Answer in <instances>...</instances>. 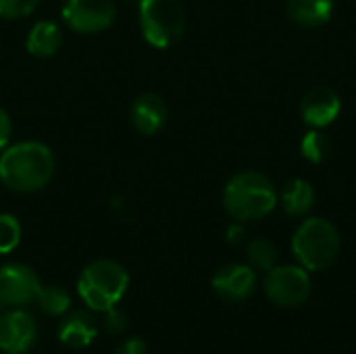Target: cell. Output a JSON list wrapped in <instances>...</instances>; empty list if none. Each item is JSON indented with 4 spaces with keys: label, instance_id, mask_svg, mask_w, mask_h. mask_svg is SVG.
Masks as SVG:
<instances>
[{
    "label": "cell",
    "instance_id": "6da1fadb",
    "mask_svg": "<svg viewBox=\"0 0 356 354\" xmlns=\"http://www.w3.org/2000/svg\"><path fill=\"white\" fill-rule=\"evenodd\" d=\"M54 169V154L44 142L23 140L6 146L0 154V182L17 194H31L46 188Z\"/></svg>",
    "mask_w": 356,
    "mask_h": 354
},
{
    "label": "cell",
    "instance_id": "7a4b0ae2",
    "mask_svg": "<svg viewBox=\"0 0 356 354\" xmlns=\"http://www.w3.org/2000/svg\"><path fill=\"white\" fill-rule=\"evenodd\" d=\"M223 207L236 221H259L277 207V190L267 175L259 171H240L225 184Z\"/></svg>",
    "mask_w": 356,
    "mask_h": 354
},
{
    "label": "cell",
    "instance_id": "3957f363",
    "mask_svg": "<svg viewBox=\"0 0 356 354\" xmlns=\"http://www.w3.org/2000/svg\"><path fill=\"white\" fill-rule=\"evenodd\" d=\"M129 288L127 269L113 259H98L86 265L77 277V294L88 311L106 313L117 307Z\"/></svg>",
    "mask_w": 356,
    "mask_h": 354
},
{
    "label": "cell",
    "instance_id": "277c9868",
    "mask_svg": "<svg viewBox=\"0 0 356 354\" xmlns=\"http://www.w3.org/2000/svg\"><path fill=\"white\" fill-rule=\"evenodd\" d=\"M342 248L336 225L323 217H311L300 223L292 238V252L307 271H323L338 261Z\"/></svg>",
    "mask_w": 356,
    "mask_h": 354
},
{
    "label": "cell",
    "instance_id": "5b68a950",
    "mask_svg": "<svg viewBox=\"0 0 356 354\" xmlns=\"http://www.w3.org/2000/svg\"><path fill=\"white\" fill-rule=\"evenodd\" d=\"M144 40L154 48H171L186 33V8L179 0H138Z\"/></svg>",
    "mask_w": 356,
    "mask_h": 354
},
{
    "label": "cell",
    "instance_id": "8992f818",
    "mask_svg": "<svg viewBox=\"0 0 356 354\" xmlns=\"http://www.w3.org/2000/svg\"><path fill=\"white\" fill-rule=\"evenodd\" d=\"M267 298L282 309H296L305 305L311 296V277L309 271L300 265H275L267 271L265 277Z\"/></svg>",
    "mask_w": 356,
    "mask_h": 354
},
{
    "label": "cell",
    "instance_id": "52a82bcc",
    "mask_svg": "<svg viewBox=\"0 0 356 354\" xmlns=\"http://www.w3.org/2000/svg\"><path fill=\"white\" fill-rule=\"evenodd\" d=\"M63 21L77 33H100L117 19L113 0H65Z\"/></svg>",
    "mask_w": 356,
    "mask_h": 354
},
{
    "label": "cell",
    "instance_id": "ba28073f",
    "mask_svg": "<svg viewBox=\"0 0 356 354\" xmlns=\"http://www.w3.org/2000/svg\"><path fill=\"white\" fill-rule=\"evenodd\" d=\"M42 284L38 273L23 263H6L0 267V303L19 309L35 303Z\"/></svg>",
    "mask_w": 356,
    "mask_h": 354
},
{
    "label": "cell",
    "instance_id": "9c48e42d",
    "mask_svg": "<svg viewBox=\"0 0 356 354\" xmlns=\"http://www.w3.org/2000/svg\"><path fill=\"white\" fill-rule=\"evenodd\" d=\"M38 340V321L35 317L19 309L2 311L0 315V353L25 354L33 348Z\"/></svg>",
    "mask_w": 356,
    "mask_h": 354
},
{
    "label": "cell",
    "instance_id": "30bf717a",
    "mask_svg": "<svg viewBox=\"0 0 356 354\" xmlns=\"http://www.w3.org/2000/svg\"><path fill=\"white\" fill-rule=\"evenodd\" d=\"M340 111H342V98L330 86H315L300 100V115L305 123L315 129H323L332 125L338 119Z\"/></svg>",
    "mask_w": 356,
    "mask_h": 354
},
{
    "label": "cell",
    "instance_id": "8fae6325",
    "mask_svg": "<svg viewBox=\"0 0 356 354\" xmlns=\"http://www.w3.org/2000/svg\"><path fill=\"white\" fill-rule=\"evenodd\" d=\"M213 290L227 303H242L257 290V271L242 263L225 265L213 275Z\"/></svg>",
    "mask_w": 356,
    "mask_h": 354
},
{
    "label": "cell",
    "instance_id": "7c38bea8",
    "mask_svg": "<svg viewBox=\"0 0 356 354\" xmlns=\"http://www.w3.org/2000/svg\"><path fill=\"white\" fill-rule=\"evenodd\" d=\"M129 119L138 134L154 136L167 125V119H169L167 102L163 100V96L154 92L140 94L129 108Z\"/></svg>",
    "mask_w": 356,
    "mask_h": 354
},
{
    "label": "cell",
    "instance_id": "4fadbf2b",
    "mask_svg": "<svg viewBox=\"0 0 356 354\" xmlns=\"http://www.w3.org/2000/svg\"><path fill=\"white\" fill-rule=\"evenodd\" d=\"M98 336V323L92 311H69L60 317L56 338L67 348H88Z\"/></svg>",
    "mask_w": 356,
    "mask_h": 354
},
{
    "label": "cell",
    "instance_id": "5bb4252c",
    "mask_svg": "<svg viewBox=\"0 0 356 354\" xmlns=\"http://www.w3.org/2000/svg\"><path fill=\"white\" fill-rule=\"evenodd\" d=\"M63 46V29L54 21H38L31 25L27 38H25V48L31 56L38 58H50L54 56Z\"/></svg>",
    "mask_w": 356,
    "mask_h": 354
},
{
    "label": "cell",
    "instance_id": "9a60e30c",
    "mask_svg": "<svg viewBox=\"0 0 356 354\" xmlns=\"http://www.w3.org/2000/svg\"><path fill=\"white\" fill-rule=\"evenodd\" d=\"M277 202L290 217H305L315 204V190L307 179L294 177L277 192Z\"/></svg>",
    "mask_w": 356,
    "mask_h": 354
},
{
    "label": "cell",
    "instance_id": "2e32d148",
    "mask_svg": "<svg viewBox=\"0 0 356 354\" xmlns=\"http://www.w3.org/2000/svg\"><path fill=\"white\" fill-rule=\"evenodd\" d=\"M286 13L300 27H321L334 15V0H288Z\"/></svg>",
    "mask_w": 356,
    "mask_h": 354
},
{
    "label": "cell",
    "instance_id": "e0dca14e",
    "mask_svg": "<svg viewBox=\"0 0 356 354\" xmlns=\"http://www.w3.org/2000/svg\"><path fill=\"white\" fill-rule=\"evenodd\" d=\"M35 305L48 317H63L71 311V296L60 286H42Z\"/></svg>",
    "mask_w": 356,
    "mask_h": 354
},
{
    "label": "cell",
    "instance_id": "ac0fdd59",
    "mask_svg": "<svg viewBox=\"0 0 356 354\" xmlns=\"http://www.w3.org/2000/svg\"><path fill=\"white\" fill-rule=\"evenodd\" d=\"M300 152L307 161L319 165V163H325L332 152H334V142L330 140V136H325L321 129H311L302 136L300 140Z\"/></svg>",
    "mask_w": 356,
    "mask_h": 354
},
{
    "label": "cell",
    "instance_id": "d6986e66",
    "mask_svg": "<svg viewBox=\"0 0 356 354\" xmlns=\"http://www.w3.org/2000/svg\"><path fill=\"white\" fill-rule=\"evenodd\" d=\"M246 257H248L252 269L269 271L277 263V246L267 238H257L248 244Z\"/></svg>",
    "mask_w": 356,
    "mask_h": 354
},
{
    "label": "cell",
    "instance_id": "ffe728a7",
    "mask_svg": "<svg viewBox=\"0 0 356 354\" xmlns=\"http://www.w3.org/2000/svg\"><path fill=\"white\" fill-rule=\"evenodd\" d=\"M21 223L15 215L0 213V257L13 252L21 242Z\"/></svg>",
    "mask_w": 356,
    "mask_h": 354
},
{
    "label": "cell",
    "instance_id": "44dd1931",
    "mask_svg": "<svg viewBox=\"0 0 356 354\" xmlns=\"http://www.w3.org/2000/svg\"><path fill=\"white\" fill-rule=\"evenodd\" d=\"M40 0H0V19H21L38 8Z\"/></svg>",
    "mask_w": 356,
    "mask_h": 354
},
{
    "label": "cell",
    "instance_id": "7402d4cb",
    "mask_svg": "<svg viewBox=\"0 0 356 354\" xmlns=\"http://www.w3.org/2000/svg\"><path fill=\"white\" fill-rule=\"evenodd\" d=\"M102 315H104V330H106V334H111V336L125 334V330H127V315L121 309L113 307V309H108Z\"/></svg>",
    "mask_w": 356,
    "mask_h": 354
},
{
    "label": "cell",
    "instance_id": "603a6c76",
    "mask_svg": "<svg viewBox=\"0 0 356 354\" xmlns=\"http://www.w3.org/2000/svg\"><path fill=\"white\" fill-rule=\"evenodd\" d=\"M148 353V346L142 338H127L123 340L119 346H117V354H146Z\"/></svg>",
    "mask_w": 356,
    "mask_h": 354
},
{
    "label": "cell",
    "instance_id": "cb8c5ba5",
    "mask_svg": "<svg viewBox=\"0 0 356 354\" xmlns=\"http://www.w3.org/2000/svg\"><path fill=\"white\" fill-rule=\"evenodd\" d=\"M13 136V121L4 108H0V150H4Z\"/></svg>",
    "mask_w": 356,
    "mask_h": 354
},
{
    "label": "cell",
    "instance_id": "d4e9b609",
    "mask_svg": "<svg viewBox=\"0 0 356 354\" xmlns=\"http://www.w3.org/2000/svg\"><path fill=\"white\" fill-rule=\"evenodd\" d=\"M244 236H246V230H244L242 221H236V223H232V225L227 227V234H225L227 242H229V244H234V246L242 244V242H244Z\"/></svg>",
    "mask_w": 356,
    "mask_h": 354
},
{
    "label": "cell",
    "instance_id": "484cf974",
    "mask_svg": "<svg viewBox=\"0 0 356 354\" xmlns=\"http://www.w3.org/2000/svg\"><path fill=\"white\" fill-rule=\"evenodd\" d=\"M2 311H4V305L0 303V315H2Z\"/></svg>",
    "mask_w": 356,
    "mask_h": 354
}]
</instances>
